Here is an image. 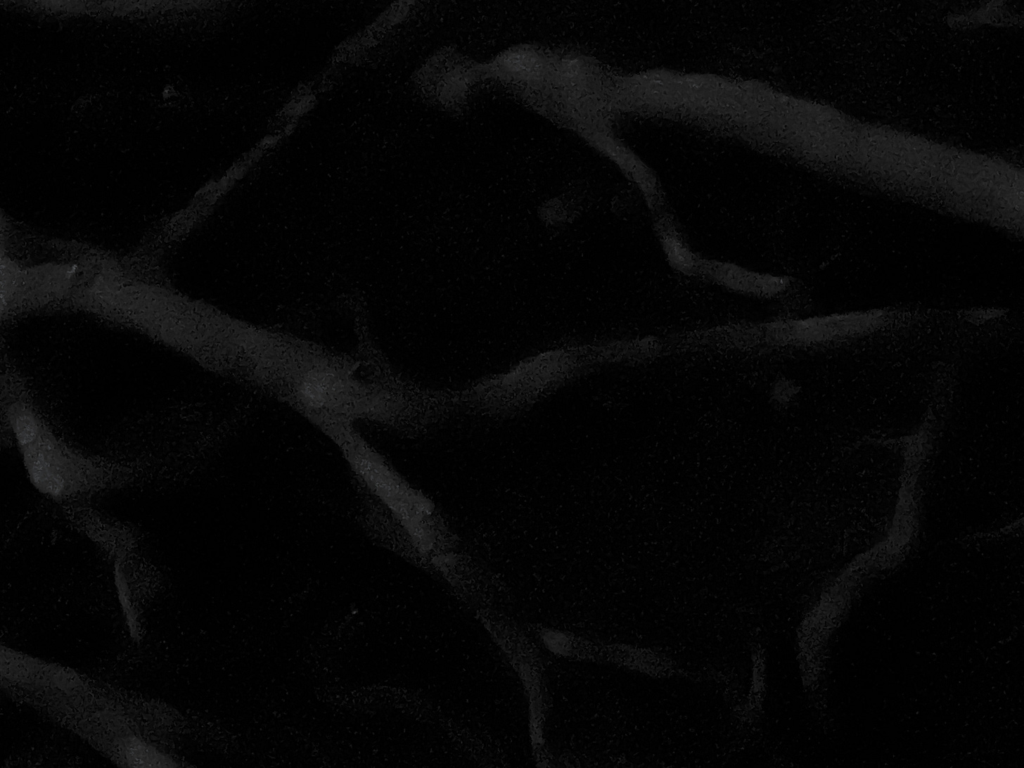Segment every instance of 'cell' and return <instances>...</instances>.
Segmentation results:
<instances>
[{"instance_id":"6da1fadb","label":"cell","mask_w":1024,"mask_h":768,"mask_svg":"<svg viewBox=\"0 0 1024 768\" xmlns=\"http://www.w3.org/2000/svg\"><path fill=\"white\" fill-rule=\"evenodd\" d=\"M615 354V345L570 344L521 360L457 391L459 407L487 417L520 414Z\"/></svg>"},{"instance_id":"7a4b0ae2","label":"cell","mask_w":1024,"mask_h":768,"mask_svg":"<svg viewBox=\"0 0 1024 768\" xmlns=\"http://www.w3.org/2000/svg\"><path fill=\"white\" fill-rule=\"evenodd\" d=\"M31 482L53 498H69L103 487L115 474L58 440L35 415L13 431Z\"/></svg>"},{"instance_id":"3957f363","label":"cell","mask_w":1024,"mask_h":768,"mask_svg":"<svg viewBox=\"0 0 1024 768\" xmlns=\"http://www.w3.org/2000/svg\"><path fill=\"white\" fill-rule=\"evenodd\" d=\"M699 276L728 289L758 297H776L789 286L783 276L747 270L736 264L702 259Z\"/></svg>"},{"instance_id":"277c9868","label":"cell","mask_w":1024,"mask_h":768,"mask_svg":"<svg viewBox=\"0 0 1024 768\" xmlns=\"http://www.w3.org/2000/svg\"><path fill=\"white\" fill-rule=\"evenodd\" d=\"M658 234L669 264L681 273L699 275L702 258L687 246L677 231L672 226L660 225Z\"/></svg>"},{"instance_id":"5b68a950","label":"cell","mask_w":1024,"mask_h":768,"mask_svg":"<svg viewBox=\"0 0 1024 768\" xmlns=\"http://www.w3.org/2000/svg\"><path fill=\"white\" fill-rule=\"evenodd\" d=\"M503 63L509 70L521 74H534L541 66L536 55L525 50H516L504 55Z\"/></svg>"}]
</instances>
